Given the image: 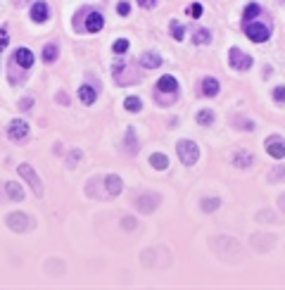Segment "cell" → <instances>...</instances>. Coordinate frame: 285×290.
I'll list each match as a JSON object with an SVG mask.
<instances>
[{
    "label": "cell",
    "mask_w": 285,
    "mask_h": 290,
    "mask_svg": "<svg viewBox=\"0 0 285 290\" xmlns=\"http://www.w3.org/2000/svg\"><path fill=\"white\" fill-rule=\"evenodd\" d=\"M102 24H105V19H102L100 12H88L86 15V31H91V33H98L102 29Z\"/></svg>",
    "instance_id": "cell-9"
},
{
    "label": "cell",
    "mask_w": 285,
    "mask_h": 290,
    "mask_svg": "<svg viewBox=\"0 0 285 290\" xmlns=\"http://www.w3.org/2000/svg\"><path fill=\"white\" fill-rule=\"evenodd\" d=\"M8 40H10V31H8V26H0V53H3V48L8 46Z\"/></svg>",
    "instance_id": "cell-31"
},
{
    "label": "cell",
    "mask_w": 285,
    "mask_h": 290,
    "mask_svg": "<svg viewBox=\"0 0 285 290\" xmlns=\"http://www.w3.org/2000/svg\"><path fill=\"white\" fill-rule=\"evenodd\" d=\"M171 36L176 40H183V36H185V26H181L178 22H171Z\"/></svg>",
    "instance_id": "cell-27"
},
{
    "label": "cell",
    "mask_w": 285,
    "mask_h": 290,
    "mask_svg": "<svg viewBox=\"0 0 285 290\" xmlns=\"http://www.w3.org/2000/svg\"><path fill=\"white\" fill-rule=\"evenodd\" d=\"M5 224H8V228L10 231H15V233H26V231L33 228V219L26 217V214H22V212L10 214L8 219H5Z\"/></svg>",
    "instance_id": "cell-3"
},
{
    "label": "cell",
    "mask_w": 285,
    "mask_h": 290,
    "mask_svg": "<svg viewBox=\"0 0 285 290\" xmlns=\"http://www.w3.org/2000/svg\"><path fill=\"white\" fill-rule=\"evenodd\" d=\"M15 62L22 67V69H29L31 64H33V53H31L29 48H19L15 53Z\"/></svg>",
    "instance_id": "cell-11"
},
{
    "label": "cell",
    "mask_w": 285,
    "mask_h": 290,
    "mask_svg": "<svg viewBox=\"0 0 285 290\" xmlns=\"http://www.w3.org/2000/svg\"><path fill=\"white\" fill-rule=\"evenodd\" d=\"M219 88H221V84H219L216 78H212V76L202 78V93L207 95V98H214V95H219Z\"/></svg>",
    "instance_id": "cell-14"
},
{
    "label": "cell",
    "mask_w": 285,
    "mask_h": 290,
    "mask_svg": "<svg viewBox=\"0 0 285 290\" xmlns=\"http://www.w3.org/2000/svg\"><path fill=\"white\" fill-rule=\"evenodd\" d=\"M221 207V200L219 197H207V200H202V212H214Z\"/></svg>",
    "instance_id": "cell-23"
},
{
    "label": "cell",
    "mask_w": 285,
    "mask_h": 290,
    "mask_svg": "<svg viewBox=\"0 0 285 290\" xmlns=\"http://www.w3.org/2000/svg\"><path fill=\"white\" fill-rule=\"evenodd\" d=\"M176 152H178V157H181V162H183L185 167H193L197 159H200V148H197V143H193V141H178V145H176Z\"/></svg>",
    "instance_id": "cell-1"
},
{
    "label": "cell",
    "mask_w": 285,
    "mask_h": 290,
    "mask_svg": "<svg viewBox=\"0 0 285 290\" xmlns=\"http://www.w3.org/2000/svg\"><path fill=\"white\" fill-rule=\"evenodd\" d=\"M124 67H126L124 62H114V64H112V71H114V76H119V74H121Z\"/></svg>",
    "instance_id": "cell-36"
},
{
    "label": "cell",
    "mask_w": 285,
    "mask_h": 290,
    "mask_svg": "<svg viewBox=\"0 0 285 290\" xmlns=\"http://www.w3.org/2000/svg\"><path fill=\"white\" fill-rule=\"evenodd\" d=\"M259 12H262V8H259L257 3H250V5L245 8V12H242V22H252Z\"/></svg>",
    "instance_id": "cell-22"
},
{
    "label": "cell",
    "mask_w": 285,
    "mask_h": 290,
    "mask_svg": "<svg viewBox=\"0 0 285 290\" xmlns=\"http://www.w3.org/2000/svg\"><path fill=\"white\" fill-rule=\"evenodd\" d=\"M57 102H62V105H69V95L60 93V95H57Z\"/></svg>",
    "instance_id": "cell-38"
},
{
    "label": "cell",
    "mask_w": 285,
    "mask_h": 290,
    "mask_svg": "<svg viewBox=\"0 0 285 290\" xmlns=\"http://www.w3.org/2000/svg\"><path fill=\"white\" fill-rule=\"evenodd\" d=\"M121 226L124 228H129V231H131L133 226H136V219H133V217H124V221H121Z\"/></svg>",
    "instance_id": "cell-35"
},
{
    "label": "cell",
    "mask_w": 285,
    "mask_h": 290,
    "mask_svg": "<svg viewBox=\"0 0 285 290\" xmlns=\"http://www.w3.org/2000/svg\"><path fill=\"white\" fill-rule=\"evenodd\" d=\"M209 40H212L209 29H197V31L193 33V43H195V46H209Z\"/></svg>",
    "instance_id": "cell-21"
},
{
    "label": "cell",
    "mask_w": 285,
    "mask_h": 290,
    "mask_svg": "<svg viewBox=\"0 0 285 290\" xmlns=\"http://www.w3.org/2000/svg\"><path fill=\"white\" fill-rule=\"evenodd\" d=\"M269 181H273V183H278V181H285V169H283V167L273 169V172L269 174Z\"/></svg>",
    "instance_id": "cell-30"
},
{
    "label": "cell",
    "mask_w": 285,
    "mask_h": 290,
    "mask_svg": "<svg viewBox=\"0 0 285 290\" xmlns=\"http://www.w3.org/2000/svg\"><path fill=\"white\" fill-rule=\"evenodd\" d=\"M116 12H119L121 17H126L129 12H131V8H129V3H119V5H116Z\"/></svg>",
    "instance_id": "cell-33"
},
{
    "label": "cell",
    "mask_w": 285,
    "mask_h": 290,
    "mask_svg": "<svg viewBox=\"0 0 285 290\" xmlns=\"http://www.w3.org/2000/svg\"><path fill=\"white\" fill-rule=\"evenodd\" d=\"M50 17V8H48V3H36L33 8H31V19L36 24H43Z\"/></svg>",
    "instance_id": "cell-10"
},
{
    "label": "cell",
    "mask_w": 285,
    "mask_h": 290,
    "mask_svg": "<svg viewBox=\"0 0 285 290\" xmlns=\"http://www.w3.org/2000/svg\"><path fill=\"white\" fill-rule=\"evenodd\" d=\"M78 98H81L84 105H93L95 98H98V93H95V88H93V86H81V88H78Z\"/></svg>",
    "instance_id": "cell-19"
},
{
    "label": "cell",
    "mask_w": 285,
    "mask_h": 290,
    "mask_svg": "<svg viewBox=\"0 0 285 290\" xmlns=\"http://www.w3.org/2000/svg\"><path fill=\"white\" fill-rule=\"evenodd\" d=\"M252 162H255V155H252V152H247V150H238V152L233 155V164L240 167V169L250 167Z\"/></svg>",
    "instance_id": "cell-15"
},
{
    "label": "cell",
    "mask_w": 285,
    "mask_h": 290,
    "mask_svg": "<svg viewBox=\"0 0 285 290\" xmlns=\"http://www.w3.org/2000/svg\"><path fill=\"white\" fill-rule=\"evenodd\" d=\"M157 88L162 91V93H174L178 88V81L174 76H162L159 81H157Z\"/></svg>",
    "instance_id": "cell-17"
},
{
    "label": "cell",
    "mask_w": 285,
    "mask_h": 290,
    "mask_svg": "<svg viewBox=\"0 0 285 290\" xmlns=\"http://www.w3.org/2000/svg\"><path fill=\"white\" fill-rule=\"evenodd\" d=\"M231 67L233 69H240V71H247L252 67V57L245 55L240 48H231Z\"/></svg>",
    "instance_id": "cell-7"
},
{
    "label": "cell",
    "mask_w": 285,
    "mask_h": 290,
    "mask_svg": "<svg viewBox=\"0 0 285 290\" xmlns=\"http://www.w3.org/2000/svg\"><path fill=\"white\" fill-rule=\"evenodd\" d=\"M150 164H152L154 169L164 172V169L169 167V159H167V155H162V152H154V155H150Z\"/></svg>",
    "instance_id": "cell-20"
},
{
    "label": "cell",
    "mask_w": 285,
    "mask_h": 290,
    "mask_svg": "<svg viewBox=\"0 0 285 290\" xmlns=\"http://www.w3.org/2000/svg\"><path fill=\"white\" fill-rule=\"evenodd\" d=\"M202 12H205V8H202L200 3H193V5L188 8V17H193V19H197V17H202Z\"/></svg>",
    "instance_id": "cell-29"
},
{
    "label": "cell",
    "mask_w": 285,
    "mask_h": 290,
    "mask_svg": "<svg viewBox=\"0 0 285 290\" xmlns=\"http://www.w3.org/2000/svg\"><path fill=\"white\" fill-rule=\"evenodd\" d=\"M112 50H114L116 55H124V53L129 50V40H126V38H119V40H114V46H112Z\"/></svg>",
    "instance_id": "cell-28"
},
{
    "label": "cell",
    "mask_w": 285,
    "mask_h": 290,
    "mask_svg": "<svg viewBox=\"0 0 285 290\" xmlns=\"http://www.w3.org/2000/svg\"><path fill=\"white\" fill-rule=\"evenodd\" d=\"M126 152H129V155H136V152H138V138H136L133 126L126 129Z\"/></svg>",
    "instance_id": "cell-18"
},
{
    "label": "cell",
    "mask_w": 285,
    "mask_h": 290,
    "mask_svg": "<svg viewBox=\"0 0 285 290\" xmlns=\"http://www.w3.org/2000/svg\"><path fill=\"white\" fill-rule=\"evenodd\" d=\"M17 3H24V0H17Z\"/></svg>",
    "instance_id": "cell-39"
},
{
    "label": "cell",
    "mask_w": 285,
    "mask_h": 290,
    "mask_svg": "<svg viewBox=\"0 0 285 290\" xmlns=\"http://www.w3.org/2000/svg\"><path fill=\"white\" fill-rule=\"evenodd\" d=\"M105 186H107V195L109 197H116L119 193H121V188H124L121 179H119L116 174H109L107 179H105Z\"/></svg>",
    "instance_id": "cell-12"
},
{
    "label": "cell",
    "mask_w": 285,
    "mask_h": 290,
    "mask_svg": "<svg viewBox=\"0 0 285 290\" xmlns=\"http://www.w3.org/2000/svg\"><path fill=\"white\" fill-rule=\"evenodd\" d=\"M242 31L247 33V38L255 40V43H264V40H269V38H271L269 24H262V22H245Z\"/></svg>",
    "instance_id": "cell-2"
},
{
    "label": "cell",
    "mask_w": 285,
    "mask_h": 290,
    "mask_svg": "<svg viewBox=\"0 0 285 290\" xmlns=\"http://www.w3.org/2000/svg\"><path fill=\"white\" fill-rule=\"evenodd\" d=\"M283 200H285V197H283Z\"/></svg>",
    "instance_id": "cell-40"
},
{
    "label": "cell",
    "mask_w": 285,
    "mask_h": 290,
    "mask_svg": "<svg viewBox=\"0 0 285 290\" xmlns=\"http://www.w3.org/2000/svg\"><path fill=\"white\" fill-rule=\"evenodd\" d=\"M138 5L143 10H152L154 5H157V0H138Z\"/></svg>",
    "instance_id": "cell-34"
},
{
    "label": "cell",
    "mask_w": 285,
    "mask_h": 290,
    "mask_svg": "<svg viewBox=\"0 0 285 290\" xmlns=\"http://www.w3.org/2000/svg\"><path fill=\"white\" fill-rule=\"evenodd\" d=\"M264 145H266V152H269L273 159H285V141L280 136H269Z\"/></svg>",
    "instance_id": "cell-6"
},
{
    "label": "cell",
    "mask_w": 285,
    "mask_h": 290,
    "mask_svg": "<svg viewBox=\"0 0 285 290\" xmlns=\"http://www.w3.org/2000/svg\"><path fill=\"white\" fill-rule=\"evenodd\" d=\"M5 193H8L10 200H15V202H22L24 200V190L19 188L17 181H8V183H5Z\"/></svg>",
    "instance_id": "cell-16"
},
{
    "label": "cell",
    "mask_w": 285,
    "mask_h": 290,
    "mask_svg": "<svg viewBox=\"0 0 285 290\" xmlns=\"http://www.w3.org/2000/svg\"><path fill=\"white\" fill-rule=\"evenodd\" d=\"M8 136L12 138V141H24L26 136H29V124L26 121H22V119H15V121H10L8 126Z\"/></svg>",
    "instance_id": "cell-8"
},
{
    "label": "cell",
    "mask_w": 285,
    "mask_h": 290,
    "mask_svg": "<svg viewBox=\"0 0 285 290\" xmlns=\"http://www.w3.org/2000/svg\"><path fill=\"white\" fill-rule=\"evenodd\" d=\"M124 107L129 112H140L143 102H140V98H126V100H124Z\"/></svg>",
    "instance_id": "cell-26"
},
{
    "label": "cell",
    "mask_w": 285,
    "mask_h": 290,
    "mask_svg": "<svg viewBox=\"0 0 285 290\" xmlns=\"http://www.w3.org/2000/svg\"><path fill=\"white\" fill-rule=\"evenodd\" d=\"M273 98H276L278 102H285V86H278L276 91H273Z\"/></svg>",
    "instance_id": "cell-32"
},
{
    "label": "cell",
    "mask_w": 285,
    "mask_h": 290,
    "mask_svg": "<svg viewBox=\"0 0 285 290\" xmlns=\"http://www.w3.org/2000/svg\"><path fill=\"white\" fill-rule=\"evenodd\" d=\"M31 105H33V100H31V98H24V100L19 102V107H22V110H31Z\"/></svg>",
    "instance_id": "cell-37"
},
{
    "label": "cell",
    "mask_w": 285,
    "mask_h": 290,
    "mask_svg": "<svg viewBox=\"0 0 285 290\" xmlns=\"http://www.w3.org/2000/svg\"><path fill=\"white\" fill-rule=\"evenodd\" d=\"M197 124H202V126L214 124V112H209V110H202V112H197Z\"/></svg>",
    "instance_id": "cell-24"
},
{
    "label": "cell",
    "mask_w": 285,
    "mask_h": 290,
    "mask_svg": "<svg viewBox=\"0 0 285 290\" xmlns=\"http://www.w3.org/2000/svg\"><path fill=\"white\" fill-rule=\"evenodd\" d=\"M19 176H22L24 181H29V186H31V190L36 193V195H43V183H40V179H38V174L33 172V167H29V164H19Z\"/></svg>",
    "instance_id": "cell-5"
},
{
    "label": "cell",
    "mask_w": 285,
    "mask_h": 290,
    "mask_svg": "<svg viewBox=\"0 0 285 290\" xmlns=\"http://www.w3.org/2000/svg\"><path fill=\"white\" fill-rule=\"evenodd\" d=\"M43 60H46V62H55V60H57V46H55V43L43 48Z\"/></svg>",
    "instance_id": "cell-25"
},
{
    "label": "cell",
    "mask_w": 285,
    "mask_h": 290,
    "mask_svg": "<svg viewBox=\"0 0 285 290\" xmlns=\"http://www.w3.org/2000/svg\"><path fill=\"white\" fill-rule=\"evenodd\" d=\"M159 202H162V195H159V193H152V190H147V193L136 197V207H138L143 214L154 212V210L159 207Z\"/></svg>",
    "instance_id": "cell-4"
},
{
    "label": "cell",
    "mask_w": 285,
    "mask_h": 290,
    "mask_svg": "<svg viewBox=\"0 0 285 290\" xmlns=\"http://www.w3.org/2000/svg\"><path fill=\"white\" fill-rule=\"evenodd\" d=\"M140 64H143L145 69H157V67H162V57L150 50V53H143V55H140Z\"/></svg>",
    "instance_id": "cell-13"
}]
</instances>
